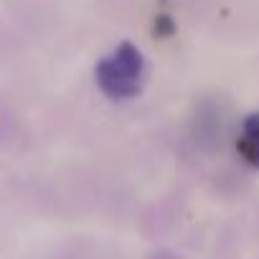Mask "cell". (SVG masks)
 <instances>
[{
    "label": "cell",
    "instance_id": "cell-2",
    "mask_svg": "<svg viewBox=\"0 0 259 259\" xmlns=\"http://www.w3.org/2000/svg\"><path fill=\"white\" fill-rule=\"evenodd\" d=\"M236 148H239V155L249 165L259 168V112H254V114H249L244 119Z\"/></svg>",
    "mask_w": 259,
    "mask_h": 259
},
{
    "label": "cell",
    "instance_id": "cell-1",
    "mask_svg": "<svg viewBox=\"0 0 259 259\" xmlns=\"http://www.w3.org/2000/svg\"><path fill=\"white\" fill-rule=\"evenodd\" d=\"M94 76H97V87L102 89V94L114 102L138 97L143 89V81H145L143 51L130 41L119 44L109 56H104L97 64Z\"/></svg>",
    "mask_w": 259,
    "mask_h": 259
}]
</instances>
